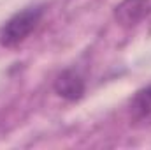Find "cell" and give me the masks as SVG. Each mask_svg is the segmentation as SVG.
Returning <instances> with one entry per match:
<instances>
[{"label":"cell","mask_w":151,"mask_h":150,"mask_svg":"<svg viewBox=\"0 0 151 150\" xmlns=\"http://www.w3.org/2000/svg\"><path fill=\"white\" fill-rule=\"evenodd\" d=\"M151 12L150 0H121L114 9V20L125 27H135Z\"/></svg>","instance_id":"7a4b0ae2"},{"label":"cell","mask_w":151,"mask_h":150,"mask_svg":"<svg viewBox=\"0 0 151 150\" xmlns=\"http://www.w3.org/2000/svg\"><path fill=\"white\" fill-rule=\"evenodd\" d=\"M42 7H28L14 14L0 32V44L4 48H16L28 37L42 18Z\"/></svg>","instance_id":"6da1fadb"},{"label":"cell","mask_w":151,"mask_h":150,"mask_svg":"<svg viewBox=\"0 0 151 150\" xmlns=\"http://www.w3.org/2000/svg\"><path fill=\"white\" fill-rule=\"evenodd\" d=\"M130 113L135 122L151 124V85L134 95L130 103Z\"/></svg>","instance_id":"277c9868"},{"label":"cell","mask_w":151,"mask_h":150,"mask_svg":"<svg viewBox=\"0 0 151 150\" xmlns=\"http://www.w3.org/2000/svg\"><path fill=\"white\" fill-rule=\"evenodd\" d=\"M53 88L60 97H63L67 101H79L84 95V90H86L83 76L72 71V69H67V71H63V73H60L56 76V79L53 83Z\"/></svg>","instance_id":"3957f363"}]
</instances>
